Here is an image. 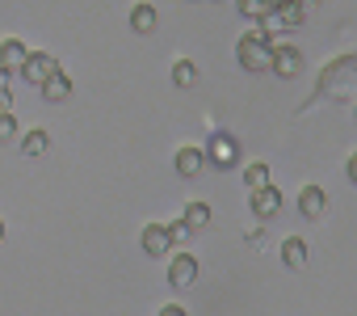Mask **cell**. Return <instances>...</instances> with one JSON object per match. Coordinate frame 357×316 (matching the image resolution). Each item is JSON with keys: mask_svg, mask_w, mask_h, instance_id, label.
I'll return each instance as SVG.
<instances>
[{"mask_svg": "<svg viewBox=\"0 0 357 316\" xmlns=\"http://www.w3.org/2000/svg\"><path fill=\"white\" fill-rule=\"evenodd\" d=\"M139 245H143V253H147V257H168V249H172V240H168V228H164V224H147V228H143V236H139Z\"/></svg>", "mask_w": 357, "mask_h": 316, "instance_id": "7", "label": "cell"}, {"mask_svg": "<svg viewBox=\"0 0 357 316\" xmlns=\"http://www.w3.org/2000/svg\"><path fill=\"white\" fill-rule=\"evenodd\" d=\"M282 261L294 266V270L307 266V240H303V236H286V240H282Z\"/></svg>", "mask_w": 357, "mask_h": 316, "instance_id": "14", "label": "cell"}, {"mask_svg": "<svg viewBox=\"0 0 357 316\" xmlns=\"http://www.w3.org/2000/svg\"><path fill=\"white\" fill-rule=\"evenodd\" d=\"M181 220H185V224H190L194 232H198V228H206V224H211V203H190Z\"/></svg>", "mask_w": 357, "mask_h": 316, "instance_id": "18", "label": "cell"}, {"mask_svg": "<svg viewBox=\"0 0 357 316\" xmlns=\"http://www.w3.org/2000/svg\"><path fill=\"white\" fill-rule=\"evenodd\" d=\"M155 5H147V0H139V5L130 9V30L135 34H155Z\"/></svg>", "mask_w": 357, "mask_h": 316, "instance_id": "12", "label": "cell"}, {"mask_svg": "<svg viewBox=\"0 0 357 316\" xmlns=\"http://www.w3.org/2000/svg\"><path fill=\"white\" fill-rule=\"evenodd\" d=\"M26 55H30V47H26L22 38H5V43H0V68H9V72H22Z\"/></svg>", "mask_w": 357, "mask_h": 316, "instance_id": "11", "label": "cell"}, {"mask_svg": "<svg viewBox=\"0 0 357 316\" xmlns=\"http://www.w3.org/2000/svg\"><path fill=\"white\" fill-rule=\"evenodd\" d=\"M298 5H303V9H311V5H319V0H298Z\"/></svg>", "mask_w": 357, "mask_h": 316, "instance_id": "25", "label": "cell"}, {"mask_svg": "<svg viewBox=\"0 0 357 316\" xmlns=\"http://www.w3.org/2000/svg\"><path fill=\"white\" fill-rule=\"evenodd\" d=\"M13 76H17V72H9V68H0V89H9V85H13Z\"/></svg>", "mask_w": 357, "mask_h": 316, "instance_id": "24", "label": "cell"}, {"mask_svg": "<svg viewBox=\"0 0 357 316\" xmlns=\"http://www.w3.org/2000/svg\"><path fill=\"white\" fill-rule=\"evenodd\" d=\"M298 211H303L307 220H319V215L328 211V194H324L319 186H303V194H298Z\"/></svg>", "mask_w": 357, "mask_h": 316, "instance_id": "10", "label": "cell"}, {"mask_svg": "<svg viewBox=\"0 0 357 316\" xmlns=\"http://www.w3.org/2000/svg\"><path fill=\"white\" fill-rule=\"evenodd\" d=\"M17 143H22V152H26V156H43V152L51 148V135H47L43 127H34V131L17 135Z\"/></svg>", "mask_w": 357, "mask_h": 316, "instance_id": "13", "label": "cell"}, {"mask_svg": "<svg viewBox=\"0 0 357 316\" xmlns=\"http://www.w3.org/2000/svg\"><path fill=\"white\" fill-rule=\"evenodd\" d=\"M168 282L176 287V291H190L194 282H198V257L194 253H172V261H168Z\"/></svg>", "mask_w": 357, "mask_h": 316, "instance_id": "3", "label": "cell"}, {"mask_svg": "<svg viewBox=\"0 0 357 316\" xmlns=\"http://www.w3.org/2000/svg\"><path fill=\"white\" fill-rule=\"evenodd\" d=\"M244 186H248V190H261V186H269V165H265V161H252V165H244Z\"/></svg>", "mask_w": 357, "mask_h": 316, "instance_id": "17", "label": "cell"}, {"mask_svg": "<svg viewBox=\"0 0 357 316\" xmlns=\"http://www.w3.org/2000/svg\"><path fill=\"white\" fill-rule=\"evenodd\" d=\"M38 89H43V97H47L51 106H55V101H68V97H72V76H63V68H55Z\"/></svg>", "mask_w": 357, "mask_h": 316, "instance_id": "9", "label": "cell"}, {"mask_svg": "<svg viewBox=\"0 0 357 316\" xmlns=\"http://www.w3.org/2000/svg\"><path fill=\"white\" fill-rule=\"evenodd\" d=\"M269 72H273V76H298V72H303V55H298L290 43H273Z\"/></svg>", "mask_w": 357, "mask_h": 316, "instance_id": "5", "label": "cell"}, {"mask_svg": "<svg viewBox=\"0 0 357 316\" xmlns=\"http://www.w3.org/2000/svg\"><path fill=\"white\" fill-rule=\"evenodd\" d=\"M0 110H13V93L9 89H0Z\"/></svg>", "mask_w": 357, "mask_h": 316, "instance_id": "23", "label": "cell"}, {"mask_svg": "<svg viewBox=\"0 0 357 316\" xmlns=\"http://www.w3.org/2000/svg\"><path fill=\"white\" fill-rule=\"evenodd\" d=\"M236 59H240V68H244V72H269V59H273V38H265V34L252 26V30L240 38Z\"/></svg>", "mask_w": 357, "mask_h": 316, "instance_id": "1", "label": "cell"}, {"mask_svg": "<svg viewBox=\"0 0 357 316\" xmlns=\"http://www.w3.org/2000/svg\"><path fill=\"white\" fill-rule=\"evenodd\" d=\"M269 5H273V0H236V13H240V17H248V22H257Z\"/></svg>", "mask_w": 357, "mask_h": 316, "instance_id": "20", "label": "cell"}, {"mask_svg": "<svg viewBox=\"0 0 357 316\" xmlns=\"http://www.w3.org/2000/svg\"><path fill=\"white\" fill-rule=\"evenodd\" d=\"M22 127H17V114L13 110H0V143H17Z\"/></svg>", "mask_w": 357, "mask_h": 316, "instance_id": "19", "label": "cell"}, {"mask_svg": "<svg viewBox=\"0 0 357 316\" xmlns=\"http://www.w3.org/2000/svg\"><path fill=\"white\" fill-rule=\"evenodd\" d=\"M55 68H59V59H55V55H47V51H30L17 76H22L26 85H43V80H47V76H51Z\"/></svg>", "mask_w": 357, "mask_h": 316, "instance_id": "4", "label": "cell"}, {"mask_svg": "<svg viewBox=\"0 0 357 316\" xmlns=\"http://www.w3.org/2000/svg\"><path fill=\"white\" fill-rule=\"evenodd\" d=\"M202 156H206V165H215V169H231V165H240V139L227 135V131H215L211 143L202 148Z\"/></svg>", "mask_w": 357, "mask_h": 316, "instance_id": "2", "label": "cell"}, {"mask_svg": "<svg viewBox=\"0 0 357 316\" xmlns=\"http://www.w3.org/2000/svg\"><path fill=\"white\" fill-rule=\"evenodd\" d=\"M248 194H252V211L261 220H273L282 211V190L278 186H261V190H248Z\"/></svg>", "mask_w": 357, "mask_h": 316, "instance_id": "8", "label": "cell"}, {"mask_svg": "<svg viewBox=\"0 0 357 316\" xmlns=\"http://www.w3.org/2000/svg\"><path fill=\"white\" fill-rule=\"evenodd\" d=\"M172 169H176V178H198V173L206 169V156H202V148H198V143H185L181 152L172 156Z\"/></svg>", "mask_w": 357, "mask_h": 316, "instance_id": "6", "label": "cell"}, {"mask_svg": "<svg viewBox=\"0 0 357 316\" xmlns=\"http://www.w3.org/2000/svg\"><path fill=\"white\" fill-rule=\"evenodd\" d=\"M0 240H5V224H0Z\"/></svg>", "mask_w": 357, "mask_h": 316, "instance_id": "26", "label": "cell"}, {"mask_svg": "<svg viewBox=\"0 0 357 316\" xmlns=\"http://www.w3.org/2000/svg\"><path fill=\"white\" fill-rule=\"evenodd\" d=\"M273 5H286V0H273Z\"/></svg>", "mask_w": 357, "mask_h": 316, "instance_id": "27", "label": "cell"}, {"mask_svg": "<svg viewBox=\"0 0 357 316\" xmlns=\"http://www.w3.org/2000/svg\"><path fill=\"white\" fill-rule=\"evenodd\" d=\"M273 9H278V17H282L286 30H298V26L307 22V9L298 5V0H286V5H273Z\"/></svg>", "mask_w": 357, "mask_h": 316, "instance_id": "16", "label": "cell"}, {"mask_svg": "<svg viewBox=\"0 0 357 316\" xmlns=\"http://www.w3.org/2000/svg\"><path fill=\"white\" fill-rule=\"evenodd\" d=\"M160 316H190L181 303H168V308H160Z\"/></svg>", "mask_w": 357, "mask_h": 316, "instance_id": "22", "label": "cell"}, {"mask_svg": "<svg viewBox=\"0 0 357 316\" xmlns=\"http://www.w3.org/2000/svg\"><path fill=\"white\" fill-rule=\"evenodd\" d=\"M168 228V240L172 245H190V236H194V228L185 224V220H172V224H164Z\"/></svg>", "mask_w": 357, "mask_h": 316, "instance_id": "21", "label": "cell"}, {"mask_svg": "<svg viewBox=\"0 0 357 316\" xmlns=\"http://www.w3.org/2000/svg\"><path fill=\"white\" fill-rule=\"evenodd\" d=\"M172 85L176 89H194L198 85V64L194 59H176L172 64Z\"/></svg>", "mask_w": 357, "mask_h": 316, "instance_id": "15", "label": "cell"}]
</instances>
